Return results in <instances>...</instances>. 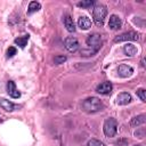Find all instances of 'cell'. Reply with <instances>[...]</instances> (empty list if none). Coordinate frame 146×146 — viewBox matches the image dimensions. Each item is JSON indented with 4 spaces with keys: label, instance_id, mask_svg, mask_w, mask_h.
Segmentation results:
<instances>
[{
    "label": "cell",
    "instance_id": "6da1fadb",
    "mask_svg": "<svg viewBox=\"0 0 146 146\" xmlns=\"http://www.w3.org/2000/svg\"><path fill=\"white\" fill-rule=\"evenodd\" d=\"M86 42H87V44L89 46L90 49H89V50L82 49V50H81V54H82L83 56H91V55L96 54V52L100 49V47H102V38H100V35L97 34V33L90 34V35L87 38Z\"/></svg>",
    "mask_w": 146,
    "mask_h": 146
},
{
    "label": "cell",
    "instance_id": "7a4b0ae2",
    "mask_svg": "<svg viewBox=\"0 0 146 146\" xmlns=\"http://www.w3.org/2000/svg\"><path fill=\"white\" fill-rule=\"evenodd\" d=\"M102 108H103V103L97 97H88L82 103V110L87 113H96L102 111Z\"/></svg>",
    "mask_w": 146,
    "mask_h": 146
},
{
    "label": "cell",
    "instance_id": "3957f363",
    "mask_svg": "<svg viewBox=\"0 0 146 146\" xmlns=\"http://www.w3.org/2000/svg\"><path fill=\"white\" fill-rule=\"evenodd\" d=\"M107 15V8L102 5V3H98L94 7V10H92V17H94V21L97 25H103L104 23V19Z\"/></svg>",
    "mask_w": 146,
    "mask_h": 146
},
{
    "label": "cell",
    "instance_id": "277c9868",
    "mask_svg": "<svg viewBox=\"0 0 146 146\" xmlns=\"http://www.w3.org/2000/svg\"><path fill=\"white\" fill-rule=\"evenodd\" d=\"M103 130L106 137H114L117 131V121L113 117H108L105 120Z\"/></svg>",
    "mask_w": 146,
    "mask_h": 146
},
{
    "label": "cell",
    "instance_id": "5b68a950",
    "mask_svg": "<svg viewBox=\"0 0 146 146\" xmlns=\"http://www.w3.org/2000/svg\"><path fill=\"white\" fill-rule=\"evenodd\" d=\"M140 39V34L138 32L135 31H129V32H124L120 35H117L114 39V42H123V41H135V40H139Z\"/></svg>",
    "mask_w": 146,
    "mask_h": 146
},
{
    "label": "cell",
    "instance_id": "8992f818",
    "mask_svg": "<svg viewBox=\"0 0 146 146\" xmlns=\"http://www.w3.org/2000/svg\"><path fill=\"white\" fill-rule=\"evenodd\" d=\"M65 43V48L70 51V52H75L79 49V41L73 38V36H67L64 41Z\"/></svg>",
    "mask_w": 146,
    "mask_h": 146
},
{
    "label": "cell",
    "instance_id": "52a82bcc",
    "mask_svg": "<svg viewBox=\"0 0 146 146\" xmlns=\"http://www.w3.org/2000/svg\"><path fill=\"white\" fill-rule=\"evenodd\" d=\"M112 89H113L112 83L108 82V81H105V82H102L100 84L97 86L96 91L100 95H110L112 92Z\"/></svg>",
    "mask_w": 146,
    "mask_h": 146
},
{
    "label": "cell",
    "instance_id": "ba28073f",
    "mask_svg": "<svg viewBox=\"0 0 146 146\" xmlns=\"http://www.w3.org/2000/svg\"><path fill=\"white\" fill-rule=\"evenodd\" d=\"M117 73L121 78H129L132 75L133 73V68L127 64H121L119 67H117Z\"/></svg>",
    "mask_w": 146,
    "mask_h": 146
},
{
    "label": "cell",
    "instance_id": "9c48e42d",
    "mask_svg": "<svg viewBox=\"0 0 146 146\" xmlns=\"http://www.w3.org/2000/svg\"><path fill=\"white\" fill-rule=\"evenodd\" d=\"M122 25V21L117 15H111L108 21V26L111 30H119Z\"/></svg>",
    "mask_w": 146,
    "mask_h": 146
},
{
    "label": "cell",
    "instance_id": "30bf717a",
    "mask_svg": "<svg viewBox=\"0 0 146 146\" xmlns=\"http://www.w3.org/2000/svg\"><path fill=\"white\" fill-rule=\"evenodd\" d=\"M7 91H8V95L13 98H19L21 97V92L16 89V86H15V82L14 81H8L7 83Z\"/></svg>",
    "mask_w": 146,
    "mask_h": 146
},
{
    "label": "cell",
    "instance_id": "8fae6325",
    "mask_svg": "<svg viewBox=\"0 0 146 146\" xmlns=\"http://www.w3.org/2000/svg\"><path fill=\"white\" fill-rule=\"evenodd\" d=\"M131 102V95L129 92H121L116 97V104L117 105H127Z\"/></svg>",
    "mask_w": 146,
    "mask_h": 146
},
{
    "label": "cell",
    "instance_id": "7c38bea8",
    "mask_svg": "<svg viewBox=\"0 0 146 146\" xmlns=\"http://www.w3.org/2000/svg\"><path fill=\"white\" fill-rule=\"evenodd\" d=\"M123 52H124L125 56L132 57V56H135V55L138 52V49H137V47H136L135 44H132V43H127V44H124V47H123Z\"/></svg>",
    "mask_w": 146,
    "mask_h": 146
},
{
    "label": "cell",
    "instance_id": "4fadbf2b",
    "mask_svg": "<svg viewBox=\"0 0 146 146\" xmlns=\"http://www.w3.org/2000/svg\"><path fill=\"white\" fill-rule=\"evenodd\" d=\"M0 107H2L7 112H13V111H15V108L17 106L14 103H11V102H9L5 98H0Z\"/></svg>",
    "mask_w": 146,
    "mask_h": 146
},
{
    "label": "cell",
    "instance_id": "5bb4252c",
    "mask_svg": "<svg viewBox=\"0 0 146 146\" xmlns=\"http://www.w3.org/2000/svg\"><path fill=\"white\" fill-rule=\"evenodd\" d=\"M78 25L81 30H89L91 26V21L87 16H81L78 19Z\"/></svg>",
    "mask_w": 146,
    "mask_h": 146
},
{
    "label": "cell",
    "instance_id": "9a60e30c",
    "mask_svg": "<svg viewBox=\"0 0 146 146\" xmlns=\"http://www.w3.org/2000/svg\"><path fill=\"white\" fill-rule=\"evenodd\" d=\"M64 25L66 27V30L68 32H74L75 31V25H74V22L73 19L71 18L70 15H65L64 16Z\"/></svg>",
    "mask_w": 146,
    "mask_h": 146
},
{
    "label": "cell",
    "instance_id": "2e32d148",
    "mask_svg": "<svg viewBox=\"0 0 146 146\" xmlns=\"http://www.w3.org/2000/svg\"><path fill=\"white\" fill-rule=\"evenodd\" d=\"M29 39H30V35L26 34V35H23V36H18L15 39V43L17 46H19L21 48H25L27 42H29Z\"/></svg>",
    "mask_w": 146,
    "mask_h": 146
},
{
    "label": "cell",
    "instance_id": "e0dca14e",
    "mask_svg": "<svg viewBox=\"0 0 146 146\" xmlns=\"http://www.w3.org/2000/svg\"><path fill=\"white\" fill-rule=\"evenodd\" d=\"M145 123V115L144 114H140V115H137V116H133L130 121V124L133 125V127H138L140 124H144Z\"/></svg>",
    "mask_w": 146,
    "mask_h": 146
},
{
    "label": "cell",
    "instance_id": "ac0fdd59",
    "mask_svg": "<svg viewBox=\"0 0 146 146\" xmlns=\"http://www.w3.org/2000/svg\"><path fill=\"white\" fill-rule=\"evenodd\" d=\"M40 9H41L40 2H38V1H31L30 5H29L27 13H29V14H33V13H35V11H39Z\"/></svg>",
    "mask_w": 146,
    "mask_h": 146
},
{
    "label": "cell",
    "instance_id": "d6986e66",
    "mask_svg": "<svg viewBox=\"0 0 146 146\" xmlns=\"http://www.w3.org/2000/svg\"><path fill=\"white\" fill-rule=\"evenodd\" d=\"M137 96L140 98L141 102H146V90L144 88H139L137 91H136Z\"/></svg>",
    "mask_w": 146,
    "mask_h": 146
},
{
    "label": "cell",
    "instance_id": "ffe728a7",
    "mask_svg": "<svg viewBox=\"0 0 146 146\" xmlns=\"http://www.w3.org/2000/svg\"><path fill=\"white\" fill-rule=\"evenodd\" d=\"M66 56H64V55H58V56H56L55 58H54V62H55V64H57V65H59V64H63L64 62H66Z\"/></svg>",
    "mask_w": 146,
    "mask_h": 146
},
{
    "label": "cell",
    "instance_id": "44dd1931",
    "mask_svg": "<svg viewBox=\"0 0 146 146\" xmlns=\"http://www.w3.org/2000/svg\"><path fill=\"white\" fill-rule=\"evenodd\" d=\"M79 7H82V8H89V7H92L94 6V1L91 0H88V1H80L78 3Z\"/></svg>",
    "mask_w": 146,
    "mask_h": 146
},
{
    "label": "cell",
    "instance_id": "7402d4cb",
    "mask_svg": "<svg viewBox=\"0 0 146 146\" xmlns=\"http://www.w3.org/2000/svg\"><path fill=\"white\" fill-rule=\"evenodd\" d=\"M16 54H17V49H16L15 47H9V48L7 49V57H8V58L14 57Z\"/></svg>",
    "mask_w": 146,
    "mask_h": 146
},
{
    "label": "cell",
    "instance_id": "603a6c76",
    "mask_svg": "<svg viewBox=\"0 0 146 146\" xmlns=\"http://www.w3.org/2000/svg\"><path fill=\"white\" fill-rule=\"evenodd\" d=\"M87 146H104V144L100 141V140H97V139H90L87 144Z\"/></svg>",
    "mask_w": 146,
    "mask_h": 146
},
{
    "label": "cell",
    "instance_id": "cb8c5ba5",
    "mask_svg": "<svg viewBox=\"0 0 146 146\" xmlns=\"http://www.w3.org/2000/svg\"><path fill=\"white\" fill-rule=\"evenodd\" d=\"M135 136L138 137V138H140V139H143V138L145 137V130L141 129V130H139V131H136V132H135Z\"/></svg>",
    "mask_w": 146,
    "mask_h": 146
}]
</instances>
